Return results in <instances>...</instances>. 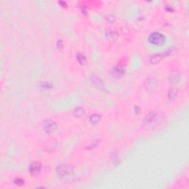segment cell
Returning <instances> with one entry per match:
<instances>
[{
    "mask_svg": "<svg viewBox=\"0 0 189 189\" xmlns=\"http://www.w3.org/2000/svg\"><path fill=\"white\" fill-rule=\"evenodd\" d=\"M41 168H42V166L39 162H34L30 164L29 167V172L30 174L32 175H36L38 173H39Z\"/></svg>",
    "mask_w": 189,
    "mask_h": 189,
    "instance_id": "cell-7",
    "label": "cell"
},
{
    "mask_svg": "<svg viewBox=\"0 0 189 189\" xmlns=\"http://www.w3.org/2000/svg\"><path fill=\"white\" fill-rule=\"evenodd\" d=\"M124 72H125V71L123 70V69H121V68H120V67H115L113 70L114 75H115V76H116V77L122 76L123 74H124Z\"/></svg>",
    "mask_w": 189,
    "mask_h": 189,
    "instance_id": "cell-14",
    "label": "cell"
},
{
    "mask_svg": "<svg viewBox=\"0 0 189 189\" xmlns=\"http://www.w3.org/2000/svg\"><path fill=\"white\" fill-rule=\"evenodd\" d=\"M169 54V52L166 51L163 52H160V53H157L155 55H153L151 58H150V63L152 64H155L159 63L160 61L162 60L164 57H166L167 55Z\"/></svg>",
    "mask_w": 189,
    "mask_h": 189,
    "instance_id": "cell-6",
    "label": "cell"
},
{
    "mask_svg": "<svg viewBox=\"0 0 189 189\" xmlns=\"http://www.w3.org/2000/svg\"><path fill=\"white\" fill-rule=\"evenodd\" d=\"M181 75L178 72H173L171 73L169 76V81L171 83L174 84H179L181 81Z\"/></svg>",
    "mask_w": 189,
    "mask_h": 189,
    "instance_id": "cell-9",
    "label": "cell"
},
{
    "mask_svg": "<svg viewBox=\"0 0 189 189\" xmlns=\"http://www.w3.org/2000/svg\"><path fill=\"white\" fill-rule=\"evenodd\" d=\"M106 38L109 42H116L118 38V33L114 30H108L106 32Z\"/></svg>",
    "mask_w": 189,
    "mask_h": 189,
    "instance_id": "cell-8",
    "label": "cell"
},
{
    "mask_svg": "<svg viewBox=\"0 0 189 189\" xmlns=\"http://www.w3.org/2000/svg\"><path fill=\"white\" fill-rule=\"evenodd\" d=\"M101 116L98 114H93L89 117V122L92 124H96L97 123H98L100 121Z\"/></svg>",
    "mask_w": 189,
    "mask_h": 189,
    "instance_id": "cell-13",
    "label": "cell"
},
{
    "mask_svg": "<svg viewBox=\"0 0 189 189\" xmlns=\"http://www.w3.org/2000/svg\"><path fill=\"white\" fill-rule=\"evenodd\" d=\"M85 113V110L84 108H82V107H78V108L75 109L72 112V115H74L75 117H81L82 115H84Z\"/></svg>",
    "mask_w": 189,
    "mask_h": 189,
    "instance_id": "cell-11",
    "label": "cell"
},
{
    "mask_svg": "<svg viewBox=\"0 0 189 189\" xmlns=\"http://www.w3.org/2000/svg\"><path fill=\"white\" fill-rule=\"evenodd\" d=\"M166 39V36L159 32H152L149 36V43L154 45H162L165 43Z\"/></svg>",
    "mask_w": 189,
    "mask_h": 189,
    "instance_id": "cell-3",
    "label": "cell"
},
{
    "mask_svg": "<svg viewBox=\"0 0 189 189\" xmlns=\"http://www.w3.org/2000/svg\"><path fill=\"white\" fill-rule=\"evenodd\" d=\"M177 96V91L174 88H171L168 92V97L171 101H173L176 99Z\"/></svg>",
    "mask_w": 189,
    "mask_h": 189,
    "instance_id": "cell-12",
    "label": "cell"
},
{
    "mask_svg": "<svg viewBox=\"0 0 189 189\" xmlns=\"http://www.w3.org/2000/svg\"><path fill=\"white\" fill-rule=\"evenodd\" d=\"M77 60L78 61V62L80 63V64H84V62H86V57H85L84 55L80 53V52H78V54H77Z\"/></svg>",
    "mask_w": 189,
    "mask_h": 189,
    "instance_id": "cell-15",
    "label": "cell"
},
{
    "mask_svg": "<svg viewBox=\"0 0 189 189\" xmlns=\"http://www.w3.org/2000/svg\"><path fill=\"white\" fill-rule=\"evenodd\" d=\"M144 85H145L147 90L150 91V92H153V91L157 89L158 86V81L155 78L151 77V78L146 79L145 82H144Z\"/></svg>",
    "mask_w": 189,
    "mask_h": 189,
    "instance_id": "cell-5",
    "label": "cell"
},
{
    "mask_svg": "<svg viewBox=\"0 0 189 189\" xmlns=\"http://www.w3.org/2000/svg\"><path fill=\"white\" fill-rule=\"evenodd\" d=\"M14 183H15L16 186H22V185H24V181L22 178H16V180H14Z\"/></svg>",
    "mask_w": 189,
    "mask_h": 189,
    "instance_id": "cell-16",
    "label": "cell"
},
{
    "mask_svg": "<svg viewBox=\"0 0 189 189\" xmlns=\"http://www.w3.org/2000/svg\"><path fill=\"white\" fill-rule=\"evenodd\" d=\"M162 120V117L160 114L157 112H152L150 113L147 117H146L144 124L147 127H154V125H157L160 123Z\"/></svg>",
    "mask_w": 189,
    "mask_h": 189,
    "instance_id": "cell-2",
    "label": "cell"
},
{
    "mask_svg": "<svg viewBox=\"0 0 189 189\" xmlns=\"http://www.w3.org/2000/svg\"><path fill=\"white\" fill-rule=\"evenodd\" d=\"M91 81H92V84L95 85L97 88L102 89L104 88V85H103V83L102 80L100 78L96 76H91Z\"/></svg>",
    "mask_w": 189,
    "mask_h": 189,
    "instance_id": "cell-10",
    "label": "cell"
},
{
    "mask_svg": "<svg viewBox=\"0 0 189 189\" xmlns=\"http://www.w3.org/2000/svg\"><path fill=\"white\" fill-rule=\"evenodd\" d=\"M42 129L47 134L52 133L57 129V123L52 120H46L42 123Z\"/></svg>",
    "mask_w": 189,
    "mask_h": 189,
    "instance_id": "cell-4",
    "label": "cell"
},
{
    "mask_svg": "<svg viewBox=\"0 0 189 189\" xmlns=\"http://www.w3.org/2000/svg\"><path fill=\"white\" fill-rule=\"evenodd\" d=\"M107 19L108 20V21H109V19H110V22H113L114 21H115V16H112V15H109V16H107Z\"/></svg>",
    "mask_w": 189,
    "mask_h": 189,
    "instance_id": "cell-17",
    "label": "cell"
},
{
    "mask_svg": "<svg viewBox=\"0 0 189 189\" xmlns=\"http://www.w3.org/2000/svg\"><path fill=\"white\" fill-rule=\"evenodd\" d=\"M56 172L57 175L60 177L61 178L67 177L73 172V168L71 166L67 164H61V165L57 166Z\"/></svg>",
    "mask_w": 189,
    "mask_h": 189,
    "instance_id": "cell-1",
    "label": "cell"
}]
</instances>
